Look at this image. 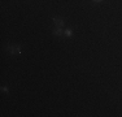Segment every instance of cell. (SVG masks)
<instances>
[{"instance_id":"cell-4","label":"cell","mask_w":122,"mask_h":117,"mask_svg":"<svg viewBox=\"0 0 122 117\" xmlns=\"http://www.w3.org/2000/svg\"><path fill=\"white\" fill-rule=\"evenodd\" d=\"M64 34H65L66 36H72V35H73V30H72V29H66V30L64 31Z\"/></svg>"},{"instance_id":"cell-5","label":"cell","mask_w":122,"mask_h":117,"mask_svg":"<svg viewBox=\"0 0 122 117\" xmlns=\"http://www.w3.org/2000/svg\"><path fill=\"white\" fill-rule=\"evenodd\" d=\"M92 1H95V3H100L101 0H92Z\"/></svg>"},{"instance_id":"cell-3","label":"cell","mask_w":122,"mask_h":117,"mask_svg":"<svg viewBox=\"0 0 122 117\" xmlns=\"http://www.w3.org/2000/svg\"><path fill=\"white\" fill-rule=\"evenodd\" d=\"M53 34H55V35H62L64 31H62L61 27H56V29H55V31H53Z\"/></svg>"},{"instance_id":"cell-1","label":"cell","mask_w":122,"mask_h":117,"mask_svg":"<svg viewBox=\"0 0 122 117\" xmlns=\"http://www.w3.org/2000/svg\"><path fill=\"white\" fill-rule=\"evenodd\" d=\"M8 51H9L10 53H21V48L18 46H16V47L9 46V47H8Z\"/></svg>"},{"instance_id":"cell-2","label":"cell","mask_w":122,"mask_h":117,"mask_svg":"<svg viewBox=\"0 0 122 117\" xmlns=\"http://www.w3.org/2000/svg\"><path fill=\"white\" fill-rule=\"evenodd\" d=\"M53 21H55V25H56L57 27H62V26H64V23H65V21L62 20V18H57V17H55Z\"/></svg>"}]
</instances>
